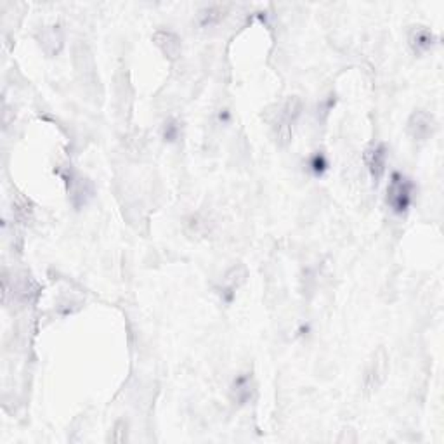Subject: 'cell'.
<instances>
[{
  "label": "cell",
  "mask_w": 444,
  "mask_h": 444,
  "mask_svg": "<svg viewBox=\"0 0 444 444\" xmlns=\"http://www.w3.org/2000/svg\"><path fill=\"white\" fill-rule=\"evenodd\" d=\"M302 103L301 99L290 95L285 103L279 106H274V111H269L266 115L267 122H269L271 129H273L274 139L279 146H286L291 141V127H294L295 120L301 117Z\"/></svg>",
  "instance_id": "obj_1"
},
{
  "label": "cell",
  "mask_w": 444,
  "mask_h": 444,
  "mask_svg": "<svg viewBox=\"0 0 444 444\" xmlns=\"http://www.w3.org/2000/svg\"><path fill=\"white\" fill-rule=\"evenodd\" d=\"M415 198V182L406 175L394 172L391 175L389 187H387L386 202L387 207L394 212L396 215H403L410 210L411 203Z\"/></svg>",
  "instance_id": "obj_2"
},
{
  "label": "cell",
  "mask_w": 444,
  "mask_h": 444,
  "mask_svg": "<svg viewBox=\"0 0 444 444\" xmlns=\"http://www.w3.org/2000/svg\"><path fill=\"white\" fill-rule=\"evenodd\" d=\"M387 373H389V358H387L386 351L378 349L373 354L371 361L368 363L365 371V389L366 392H375L382 387L386 382Z\"/></svg>",
  "instance_id": "obj_3"
},
{
  "label": "cell",
  "mask_w": 444,
  "mask_h": 444,
  "mask_svg": "<svg viewBox=\"0 0 444 444\" xmlns=\"http://www.w3.org/2000/svg\"><path fill=\"white\" fill-rule=\"evenodd\" d=\"M65 179L71 203H73L77 209L86 205V203L92 198V195H94V186H92V182L87 177H83L82 174H78L77 170L71 169V167L68 169V175Z\"/></svg>",
  "instance_id": "obj_4"
},
{
  "label": "cell",
  "mask_w": 444,
  "mask_h": 444,
  "mask_svg": "<svg viewBox=\"0 0 444 444\" xmlns=\"http://www.w3.org/2000/svg\"><path fill=\"white\" fill-rule=\"evenodd\" d=\"M435 130V120L429 111L417 110L408 120V134L415 141H427Z\"/></svg>",
  "instance_id": "obj_5"
},
{
  "label": "cell",
  "mask_w": 444,
  "mask_h": 444,
  "mask_svg": "<svg viewBox=\"0 0 444 444\" xmlns=\"http://www.w3.org/2000/svg\"><path fill=\"white\" fill-rule=\"evenodd\" d=\"M365 162H366L368 172H370L371 179H373V182L378 184L380 179H382L383 174H386V167H387L386 144L380 143L377 144V146H371L370 150L366 151Z\"/></svg>",
  "instance_id": "obj_6"
},
{
  "label": "cell",
  "mask_w": 444,
  "mask_h": 444,
  "mask_svg": "<svg viewBox=\"0 0 444 444\" xmlns=\"http://www.w3.org/2000/svg\"><path fill=\"white\" fill-rule=\"evenodd\" d=\"M438 42V37L430 31L427 26H413L408 33V43H410L411 51L417 56H422L429 53L432 47Z\"/></svg>",
  "instance_id": "obj_7"
},
{
  "label": "cell",
  "mask_w": 444,
  "mask_h": 444,
  "mask_svg": "<svg viewBox=\"0 0 444 444\" xmlns=\"http://www.w3.org/2000/svg\"><path fill=\"white\" fill-rule=\"evenodd\" d=\"M153 42L155 46L162 51L163 56L170 61H175L179 59V56L182 53V40L174 33V31H167V30H160L153 35Z\"/></svg>",
  "instance_id": "obj_8"
},
{
  "label": "cell",
  "mask_w": 444,
  "mask_h": 444,
  "mask_svg": "<svg viewBox=\"0 0 444 444\" xmlns=\"http://www.w3.org/2000/svg\"><path fill=\"white\" fill-rule=\"evenodd\" d=\"M254 396V378L252 373H239L234 378L233 386H231V401L234 405L243 406L250 401Z\"/></svg>",
  "instance_id": "obj_9"
},
{
  "label": "cell",
  "mask_w": 444,
  "mask_h": 444,
  "mask_svg": "<svg viewBox=\"0 0 444 444\" xmlns=\"http://www.w3.org/2000/svg\"><path fill=\"white\" fill-rule=\"evenodd\" d=\"M247 278V269L245 266L238 264V266H233L222 278V290L224 294H229V299L233 297L234 290H238L239 286L243 285Z\"/></svg>",
  "instance_id": "obj_10"
},
{
  "label": "cell",
  "mask_w": 444,
  "mask_h": 444,
  "mask_svg": "<svg viewBox=\"0 0 444 444\" xmlns=\"http://www.w3.org/2000/svg\"><path fill=\"white\" fill-rule=\"evenodd\" d=\"M224 16H226V7L224 6L205 7V9L200 11V16H198L200 26L210 28V26L219 25V23L224 19Z\"/></svg>",
  "instance_id": "obj_11"
},
{
  "label": "cell",
  "mask_w": 444,
  "mask_h": 444,
  "mask_svg": "<svg viewBox=\"0 0 444 444\" xmlns=\"http://www.w3.org/2000/svg\"><path fill=\"white\" fill-rule=\"evenodd\" d=\"M330 163H328L326 155L323 151H316L314 155H311L309 160H307V169H309L311 174L314 177H321L323 174L328 170Z\"/></svg>",
  "instance_id": "obj_12"
},
{
  "label": "cell",
  "mask_w": 444,
  "mask_h": 444,
  "mask_svg": "<svg viewBox=\"0 0 444 444\" xmlns=\"http://www.w3.org/2000/svg\"><path fill=\"white\" fill-rule=\"evenodd\" d=\"M56 28L58 26L49 28V30H47L42 37V46H43V49L47 51V53H49V49H51L49 46H53V53L51 54H58L59 49H61V46H63V37L59 35V31L56 30Z\"/></svg>",
  "instance_id": "obj_13"
},
{
  "label": "cell",
  "mask_w": 444,
  "mask_h": 444,
  "mask_svg": "<svg viewBox=\"0 0 444 444\" xmlns=\"http://www.w3.org/2000/svg\"><path fill=\"white\" fill-rule=\"evenodd\" d=\"M179 134H181V127H179V122L174 118H169L162 127V138L165 143H174L179 139Z\"/></svg>",
  "instance_id": "obj_14"
}]
</instances>
